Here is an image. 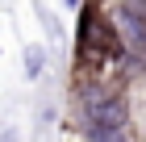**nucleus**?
<instances>
[{
    "instance_id": "1",
    "label": "nucleus",
    "mask_w": 146,
    "mask_h": 142,
    "mask_svg": "<svg viewBox=\"0 0 146 142\" xmlns=\"http://www.w3.org/2000/svg\"><path fill=\"white\" fill-rule=\"evenodd\" d=\"M79 50H84V59H96V63L121 55V33H117V25L104 13H96L92 4L79 17Z\"/></svg>"
},
{
    "instance_id": "2",
    "label": "nucleus",
    "mask_w": 146,
    "mask_h": 142,
    "mask_svg": "<svg viewBox=\"0 0 146 142\" xmlns=\"http://www.w3.org/2000/svg\"><path fill=\"white\" fill-rule=\"evenodd\" d=\"M84 121H88V138H96V142L125 138V100L121 96H92L88 109H84Z\"/></svg>"
},
{
    "instance_id": "5",
    "label": "nucleus",
    "mask_w": 146,
    "mask_h": 142,
    "mask_svg": "<svg viewBox=\"0 0 146 142\" xmlns=\"http://www.w3.org/2000/svg\"><path fill=\"white\" fill-rule=\"evenodd\" d=\"M67 4H79V0H67Z\"/></svg>"
},
{
    "instance_id": "3",
    "label": "nucleus",
    "mask_w": 146,
    "mask_h": 142,
    "mask_svg": "<svg viewBox=\"0 0 146 142\" xmlns=\"http://www.w3.org/2000/svg\"><path fill=\"white\" fill-rule=\"evenodd\" d=\"M117 21H121V29H125V46L129 50H142V42H146V29H142V9L138 4H125L121 13H117Z\"/></svg>"
},
{
    "instance_id": "4",
    "label": "nucleus",
    "mask_w": 146,
    "mask_h": 142,
    "mask_svg": "<svg viewBox=\"0 0 146 142\" xmlns=\"http://www.w3.org/2000/svg\"><path fill=\"white\" fill-rule=\"evenodd\" d=\"M42 67H46V46H29V50H25V75L38 79Z\"/></svg>"
}]
</instances>
